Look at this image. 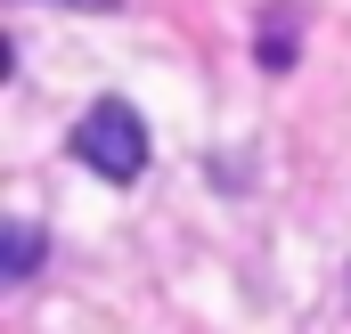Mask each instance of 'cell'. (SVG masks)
I'll return each mask as SVG.
<instances>
[{
    "mask_svg": "<svg viewBox=\"0 0 351 334\" xmlns=\"http://www.w3.org/2000/svg\"><path fill=\"white\" fill-rule=\"evenodd\" d=\"M66 147H74V164L98 171V179H114V188H131L147 155H156V139H147V123H139V106L131 98H90L82 123L66 131Z\"/></svg>",
    "mask_w": 351,
    "mask_h": 334,
    "instance_id": "1",
    "label": "cell"
},
{
    "mask_svg": "<svg viewBox=\"0 0 351 334\" xmlns=\"http://www.w3.org/2000/svg\"><path fill=\"white\" fill-rule=\"evenodd\" d=\"M254 57L269 74H294V57H302V8L294 0H269V16L254 25Z\"/></svg>",
    "mask_w": 351,
    "mask_h": 334,
    "instance_id": "2",
    "label": "cell"
},
{
    "mask_svg": "<svg viewBox=\"0 0 351 334\" xmlns=\"http://www.w3.org/2000/svg\"><path fill=\"white\" fill-rule=\"evenodd\" d=\"M0 237H8V245H0V277L25 285V277L41 269V253H49V229H41V220H8Z\"/></svg>",
    "mask_w": 351,
    "mask_h": 334,
    "instance_id": "3",
    "label": "cell"
},
{
    "mask_svg": "<svg viewBox=\"0 0 351 334\" xmlns=\"http://www.w3.org/2000/svg\"><path fill=\"white\" fill-rule=\"evenodd\" d=\"M41 8H123V0H41Z\"/></svg>",
    "mask_w": 351,
    "mask_h": 334,
    "instance_id": "4",
    "label": "cell"
},
{
    "mask_svg": "<svg viewBox=\"0 0 351 334\" xmlns=\"http://www.w3.org/2000/svg\"><path fill=\"white\" fill-rule=\"evenodd\" d=\"M343 302H351V269H343Z\"/></svg>",
    "mask_w": 351,
    "mask_h": 334,
    "instance_id": "5",
    "label": "cell"
}]
</instances>
